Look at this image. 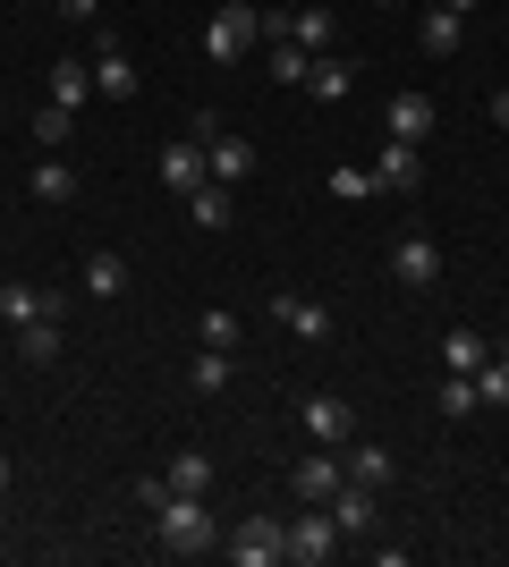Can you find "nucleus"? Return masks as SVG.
<instances>
[{
  "mask_svg": "<svg viewBox=\"0 0 509 567\" xmlns=\"http://www.w3.org/2000/svg\"><path fill=\"white\" fill-rule=\"evenodd\" d=\"M187 220H195V229H230V187H221V178H204V187L187 195Z\"/></svg>",
  "mask_w": 509,
  "mask_h": 567,
  "instance_id": "nucleus-20",
  "label": "nucleus"
},
{
  "mask_svg": "<svg viewBox=\"0 0 509 567\" xmlns=\"http://www.w3.org/2000/svg\"><path fill=\"white\" fill-rule=\"evenodd\" d=\"M289 567H323V559H339V525H332V508H306V517H289V550H281Z\"/></svg>",
  "mask_w": 509,
  "mask_h": 567,
  "instance_id": "nucleus-4",
  "label": "nucleus"
},
{
  "mask_svg": "<svg viewBox=\"0 0 509 567\" xmlns=\"http://www.w3.org/2000/svg\"><path fill=\"white\" fill-rule=\"evenodd\" d=\"M221 550H230L238 567H281V550H289V525L264 517V508H246V525H238V534H230Z\"/></svg>",
  "mask_w": 509,
  "mask_h": 567,
  "instance_id": "nucleus-3",
  "label": "nucleus"
},
{
  "mask_svg": "<svg viewBox=\"0 0 509 567\" xmlns=\"http://www.w3.org/2000/svg\"><path fill=\"white\" fill-rule=\"evenodd\" d=\"M153 543H162L170 559H204V550H221V517L195 492H170L162 508H153Z\"/></svg>",
  "mask_w": 509,
  "mask_h": 567,
  "instance_id": "nucleus-1",
  "label": "nucleus"
},
{
  "mask_svg": "<svg viewBox=\"0 0 509 567\" xmlns=\"http://www.w3.org/2000/svg\"><path fill=\"white\" fill-rule=\"evenodd\" d=\"M94 94L136 102V69H128V51H120V43H102V60H94Z\"/></svg>",
  "mask_w": 509,
  "mask_h": 567,
  "instance_id": "nucleus-16",
  "label": "nucleus"
},
{
  "mask_svg": "<svg viewBox=\"0 0 509 567\" xmlns=\"http://www.w3.org/2000/svg\"><path fill=\"white\" fill-rule=\"evenodd\" d=\"M434 406H441V415H476V373H450Z\"/></svg>",
  "mask_w": 509,
  "mask_h": 567,
  "instance_id": "nucleus-31",
  "label": "nucleus"
},
{
  "mask_svg": "<svg viewBox=\"0 0 509 567\" xmlns=\"http://www.w3.org/2000/svg\"><path fill=\"white\" fill-rule=\"evenodd\" d=\"M272 313H281V331H297V339H332V313H323L315 297H297V288H281Z\"/></svg>",
  "mask_w": 509,
  "mask_h": 567,
  "instance_id": "nucleus-13",
  "label": "nucleus"
},
{
  "mask_svg": "<svg viewBox=\"0 0 509 567\" xmlns=\"http://www.w3.org/2000/svg\"><path fill=\"white\" fill-rule=\"evenodd\" d=\"M306 69H315V51H297V43H264V76H272V85H306Z\"/></svg>",
  "mask_w": 509,
  "mask_h": 567,
  "instance_id": "nucleus-19",
  "label": "nucleus"
},
{
  "mask_svg": "<svg viewBox=\"0 0 509 567\" xmlns=\"http://www.w3.org/2000/svg\"><path fill=\"white\" fill-rule=\"evenodd\" d=\"M9 483H18V474H9V450H0V492H9Z\"/></svg>",
  "mask_w": 509,
  "mask_h": 567,
  "instance_id": "nucleus-37",
  "label": "nucleus"
},
{
  "mask_svg": "<svg viewBox=\"0 0 509 567\" xmlns=\"http://www.w3.org/2000/svg\"><path fill=\"white\" fill-rule=\"evenodd\" d=\"M85 94H94V60H51V102H60V111H77Z\"/></svg>",
  "mask_w": 509,
  "mask_h": 567,
  "instance_id": "nucleus-17",
  "label": "nucleus"
},
{
  "mask_svg": "<svg viewBox=\"0 0 509 567\" xmlns=\"http://www.w3.org/2000/svg\"><path fill=\"white\" fill-rule=\"evenodd\" d=\"M459 9H441V0H434V9H425V25H416V43H425V51H434V60H450V51H459Z\"/></svg>",
  "mask_w": 509,
  "mask_h": 567,
  "instance_id": "nucleus-18",
  "label": "nucleus"
},
{
  "mask_svg": "<svg viewBox=\"0 0 509 567\" xmlns=\"http://www.w3.org/2000/svg\"><path fill=\"white\" fill-rule=\"evenodd\" d=\"M204 178H213V162H204V136L162 144V187H170V195H195Z\"/></svg>",
  "mask_w": 509,
  "mask_h": 567,
  "instance_id": "nucleus-8",
  "label": "nucleus"
},
{
  "mask_svg": "<svg viewBox=\"0 0 509 567\" xmlns=\"http://www.w3.org/2000/svg\"><path fill=\"white\" fill-rule=\"evenodd\" d=\"M339 466H348V483H365V492H383V483H390V450H383V441H348Z\"/></svg>",
  "mask_w": 509,
  "mask_h": 567,
  "instance_id": "nucleus-15",
  "label": "nucleus"
},
{
  "mask_svg": "<svg viewBox=\"0 0 509 567\" xmlns=\"http://www.w3.org/2000/svg\"><path fill=\"white\" fill-rule=\"evenodd\" d=\"M441 9H459V18H467V9H476V0H441Z\"/></svg>",
  "mask_w": 509,
  "mask_h": 567,
  "instance_id": "nucleus-38",
  "label": "nucleus"
},
{
  "mask_svg": "<svg viewBox=\"0 0 509 567\" xmlns=\"http://www.w3.org/2000/svg\"><path fill=\"white\" fill-rule=\"evenodd\" d=\"M332 195H339V204H357V195H374V169H332Z\"/></svg>",
  "mask_w": 509,
  "mask_h": 567,
  "instance_id": "nucleus-33",
  "label": "nucleus"
},
{
  "mask_svg": "<svg viewBox=\"0 0 509 567\" xmlns=\"http://www.w3.org/2000/svg\"><path fill=\"white\" fill-rule=\"evenodd\" d=\"M492 118H501V127H509V85H501V94H492Z\"/></svg>",
  "mask_w": 509,
  "mask_h": 567,
  "instance_id": "nucleus-36",
  "label": "nucleus"
},
{
  "mask_svg": "<svg viewBox=\"0 0 509 567\" xmlns=\"http://www.w3.org/2000/svg\"><path fill=\"white\" fill-rule=\"evenodd\" d=\"M374 187H383V195H416V187H425V162H416V144H399V136L383 144V162H374Z\"/></svg>",
  "mask_w": 509,
  "mask_h": 567,
  "instance_id": "nucleus-11",
  "label": "nucleus"
},
{
  "mask_svg": "<svg viewBox=\"0 0 509 567\" xmlns=\"http://www.w3.org/2000/svg\"><path fill=\"white\" fill-rule=\"evenodd\" d=\"M187 381L213 399V390H230V348H195V364H187Z\"/></svg>",
  "mask_w": 509,
  "mask_h": 567,
  "instance_id": "nucleus-26",
  "label": "nucleus"
},
{
  "mask_svg": "<svg viewBox=\"0 0 509 567\" xmlns=\"http://www.w3.org/2000/svg\"><path fill=\"white\" fill-rule=\"evenodd\" d=\"M476 406H509V355H485V364H476Z\"/></svg>",
  "mask_w": 509,
  "mask_h": 567,
  "instance_id": "nucleus-29",
  "label": "nucleus"
},
{
  "mask_svg": "<svg viewBox=\"0 0 509 567\" xmlns=\"http://www.w3.org/2000/svg\"><path fill=\"white\" fill-rule=\"evenodd\" d=\"M323 508H332L339 543H348V534H374V492H365V483H339V492L323 499Z\"/></svg>",
  "mask_w": 509,
  "mask_h": 567,
  "instance_id": "nucleus-14",
  "label": "nucleus"
},
{
  "mask_svg": "<svg viewBox=\"0 0 509 567\" xmlns=\"http://www.w3.org/2000/svg\"><path fill=\"white\" fill-rule=\"evenodd\" d=\"M128 288V262L120 255H85V297H120Z\"/></svg>",
  "mask_w": 509,
  "mask_h": 567,
  "instance_id": "nucleus-27",
  "label": "nucleus"
},
{
  "mask_svg": "<svg viewBox=\"0 0 509 567\" xmlns=\"http://www.w3.org/2000/svg\"><path fill=\"white\" fill-rule=\"evenodd\" d=\"M69 118H77V111H60V102H43V118H34V136H43V153H60V144H69Z\"/></svg>",
  "mask_w": 509,
  "mask_h": 567,
  "instance_id": "nucleus-32",
  "label": "nucleus"
},
{
  "mask_svg": "<svg viewBox=\"0 0 509 567\" xmlns=\"http://www.w3.org/2000/svg\"><path fill=\"white\" fill-rule=\"evenodd\" d=\"M297 424H306L315 450H348V441H357V406H348V399H306V406H297Z\"/></svg>",
  "mask_w": 509,
  "mask_h": 567,
  "instance_id": "nucleus-5",
  "label": "nucleus"
},
{
  "mask_svg": "<svg viewBox=\"0 0 509 567\" xmlns=\"http://www.w3.org/2000/svg\"><path fill=\"white\" fill-rule=\"evenodd\" d=\"M195 348H238V313H230V306H204V322H195Z\"/></svg>",
  "mask_w": 509,
  "mask_h": 567,
  "instance_id": "nucleus-30",
  "label": "nucleus"
},
{
  "mask_svg": "<svg viewBox=\"0 0 509 567\" xmlns=\"http://www.w3.org/2000/svg\"><path fill=\"white\" fill-rule=\"evenodd\" d=\"M60 313V297H43L34 280H0V322L9 331H26V322H51Z\"/></svg>",
  "mask_w": 509,
  "mask_h": 567,
  "instance_id": "nucleus-10",
  "label": "nucleus"
},
{
  "mask_svg": "<svg viewBox=\"0 0 509 567\" xmlns=\"http://www.w3.org/2000/svg\"><path fill=\"white\" fill-rule=\"evenodd\" d=\"M485 355H492V339H476V331H450V339H441V364H450V373H476Z\"/></svg>",
  "mask_w": 509,
  "mask_h": 567,
  "instance_id": "nucleus-25",
  "label": "nucleus"
},
{
  "mask_svg": "<svg viewBox=\"0 0 509 567\" xmlns=\"http://www.w3.org/2000/svg\"><path fill=\"white\" fill-rule=\"evenodd\" d=\"M289 43L323 60V51H332V9H297V18H289Z\"/></svg>",
  "mask_w": 509,
  "mask_h": 567,
  "instance_id": "nucleus-22",
  "label": "nucleus"
},
{
  "mask_svg": "<svg viewBox=\"0 0 509 567\" xmlns=\"http://www.w3.org/2000/svg\"><path fill=\"white\" fill-rule=\"evenodd\" d=\"M255 34H264V9H255V0H221L213 25H204V51H213V60H246Z\"/></svg>",
  "mask_w": 509,
  "mask_h": 567,
  "instance_id": "nucleus-2",
  "label": "nucleus"
},
{
  "mask_svg": "<svg viewBox=\"0 0 509 567\" xmlns=\"http://www.w3.org/2000/svg\"><path fill=\"white\" fill-rule=\"evenodd\" d=\"M339 483H348V466H339V450H306V457H297V466H289V492L306 499V508H323V499H332Z\"/></svg>",
  "mask_w": 509,
  "mask_h": 567,
  "instance_id": "nucleus-7",
  "label": "nucleus"
},
{
  "mask_svg": "<svg viewBox=\"0 0 509 567\" xmlns=\"http://www.w3.org/2000/svg\"><path fill=\"white\" fill-rule=\"evenodd\" d=\"M18 355H26V364H51V355H60V313H51V322H26Z\"/></svg>",
  "mask_w": 509,
  "mask_h": 567,
  "instance_id": "nucleus-28",
  "label": "nucleus"
},
{
  "mask_svg": "<svg viewBox=\"0 0 509 567\" xmlns=\"http://www.w3.org/2000/svg\"><path fill=\"white\" fill-rule=\"evenodd\" d=\"M34 195H43V204H69V195H77V169L60 162V153H43V162H34Z\"/></svg>",
  "mask_w": 509,
  "mask_h": 567,
  "instance_id": "nucleus-23",
  "label": "nucleus"
},
{
  "mask_svg": "<svg viewBox=\"0 0 509 567\" xmlns=\"http://www.w3.org/2000/svg\"><path fill=\"white\" fill-rule=\"evenodd\" d=\"M170 492H195V499H204V492H213V457H204V450L170 457Z\"/></svg>",
  "mask_w": 509,
  "mask_h": 567,
  "instance_id": "nucleus-24",
  "label": "nucleus"
},
{
  "mask_svg": "<svg viewBox=\"0 0 509 567\" xmlns=\"http://www.w3.org/2000/svg\"><path fill=\"white\" fill-rule=\"evenodd\" d=\"M195 136H204V162H213V178H221V187L255 178V144H246V136H221L213 118H195Z\"/></svg>",
  "mask_w": 509,
  "mask_h": 567,
  "instance_id": "nucleus-6",
  "label": "nucleus"
},
{
  "mask_svg": "<svg viewBox=\"0 0 509 567\" xmlns=\"http://www.w3.org/2000/svg\"><path fill=\"white\" fill-rule=\"evenodd\" d=\"M60 9H69V18H94V9H102V0H60Z\"/></svg>",
  "mask_w": 509,
  "mask_h": 567,
  "instance_id": "nucleus-35",
  "label": "nucleus"
},
{
  "mask_svg": "<svg viewBox=\"0 0 509 567\" xmlns=\"http://www.w3.org/2000/svg\"><path fill=\"white\" fill-rule=\"evenodd\" d=\"M390 271H399L408 288H434V280H441V246H434L425 229H416V237H399V246H390Z\"/></svg>",
  "mask_w": 509,
  "mask_h": 567,
  "instance_id": "nucleus-9",
  "label": "nucleus"
},
{
  "mask_svg": "<svg viewBox=\"0 0 509 567\" xmlns=\"http://www.w3.org/2000/svg\"><path fill=\"white\" fill-rule=\"evenodd\" d=\"M383 127H390L399 144H425V136H434V94H390Z\"/></svg>",
  "mask_w": 509,
  "mask_h": 567,
  "instance_id": "nucleus-12",
  "label": "nucleus"
},
{
  "mask_svg": "<svg viewBox=\"0 0 509 567\" xmlns=\"http://www.w3.org/2000/svg\"><path fill=\"white\" fill-rule=\"evenodd\" d=\"M348 85H357L348 60H315V69H306V94H315V102H348Z\"/></svg>",
  "mask_w": 509,
  "mask_h": 567,
  "instance_id": "nucleus-21",
  "label": "nucleus"
},
{
  "mask_svg": "<svg viewBox=\"0 0 509 567\" xmlns=\"http://www.w3.org/2000/svg\"><path fill=\"white\" fill-rule=\"evenodd\" d=\"M136 499H145V517H153V508L170 499V474H136Z\"/></svg>",
  "mask_w": 509,
  "mask_h": 567,
  "instance_id": "nucleus-34",
  "label": "nucleus"
}]
</instances>
